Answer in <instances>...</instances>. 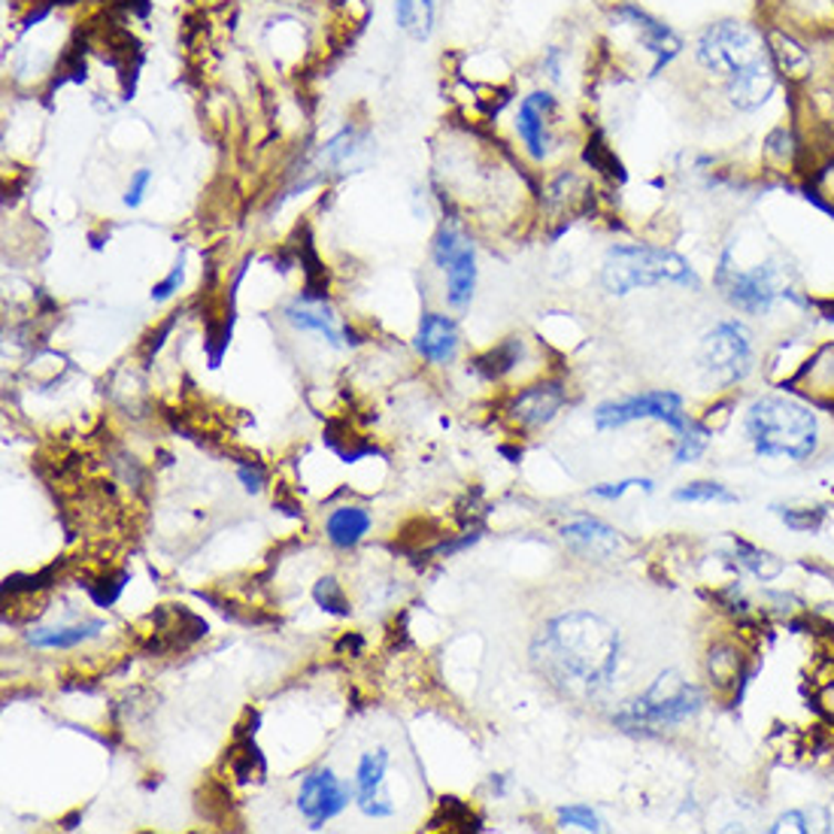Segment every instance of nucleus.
<instances>
[{"instance_id":"25","label":"nucleus","mask_w":834,"mask_h":834,"mask_svg":"<svg viewBox=\"0 0 834 834\" xmlns=\"http://www.w3.org/2000/svg\"><path fill=\"white\" fill-rule=\"evenodd\" d=\"M437 825H444V828H474V832H480V816H474L470 807L465 801L458 799H440V807H437V816L431 820V828Z\"/></svg>"},{"instance_id":"10","label":"nucleus","mask_w":834,"mask_h":834,"mask_svg":"<svg viewBox=\"0 0 834 834\" xmlns=\"http://www.w3.org/2000/svg\"><path fill=\"white\" fill-rule=\"evenodd\" d=\"M638 419H659L674 428L677 435L686 431L692 419L683 413V400L674 391H643L634 398L607 400L594 410V425L598 428H622V425L638 423Z\"/></svg>"},{"instance_id":"37","label":"nucleus","mask_w":834,"mask_h":834,"mask_svg":"<svg viewBox=\"0 0 834 834\" xmlns=\"http://www.w3.org/2000/svg\"><path fill=\"white\" fill-rule=\"evenodd\" d=\"M540 68H543V73H547V80L561 82V70H565V49L549 47L547 52H543V58H540Z\"/></svg>"},{"instance_id":"34","label":"nucleus","mask_w":834,"mask_h":834,"mask_svg":"<svg viewBox=\"0 0 834 834\" xmlns=\"http://www.w3.org/2000/svg\"><path fill=\"white\" fill-rule=\"evenodd\" d=\"M237 477H241L243 489L250 495H258L264 489V482H267V470L258 461H237Z\"/></svg>"},{"instance_id":"18","label":"nucleus","mask_w":834,"mask_h":834,"mask_svg":"<svg viewBox=\"0 0 834 834\" xmlns=\"http://www.w3.org/2000/svg\"><path fill=\"white\" fill-rule=\"evenodd\" d=\"M561 538H565V543H571L573 549L586 552V556H601V559L613 556L619 543H622L613 528L598 522L592 516H580V519L568 522V526L561 528Z\"/></svg>"},{"instance_id":"3","label":"nucleus","mask_w":834,"mask_h":834,"mask_svg":"<svg viewBox=\"0 0 834 834\" xmlns=\"http://www.w3.org/2000/svg\"><path fill=\"white\" fill-rule=\"evenodd\" d=\"M746 435L759 456L804 461L816 449L820 428L816 416L804 404L783 395H767L755 400L746 413Z\"/></svg>"},{"instance_id":"6","label":"nucleus","mask_w":834,"mask_h":834,"mask_svg":"<svg viewBox=\"0 0 834 834\" xmlns=\"http://www.w3.org/2000/svg\"><path fill=\"white\" fill-rule=\"evenodd\" d=\"M716 286L722 288L725 301L746 316H767L777 307L780 297L792 295L777 264H755V267L738 271L729 252L722 255L720 271H716Z\"/></svg>"},{"instance_id":"32","label":"nucleus","mask_w":834,"mask_h":834,"mask_svg":"<svg viewBox=\"0 0 834 834\" xmlns=\"http://www.w3.org/2000/svg\"><path fill=\"white\" fill-rule=\"evenodd\" d=\"M780 516L792 531H816L823 526L825 510H780Z\"/></svg>"},{"instance_id":"9","label":"nucleus","mask_w":834,"mask_h":834,"mask_svg":"<svg viewBox=\"0 0 834 834\" xmlns=\"http://www.w3.org/2000/svg\"><path fill=\"white\" fill-rule=\"evenodd\" d=\"M701 365L716 383H738L753 370V340L741 322L713 325L701 340Z\"/></svg>"},{"instance_id":"28","label":"nucleus","mask_w":834,"mask_h":834,"mask_svg":"<svg viewBox=\"0 0 834 834\" xmlns=\"http://www.w3.org/2000/svg\"><path fill=\"white\" fill-rule=\"evenodd\" d=\"M677 501H689V504H708V501H720V504H734L732 491L720 486V482H689L686 489H677L674 495Z\"/></svg>"},{"instance_id":"39","label":"nucleus","mask_w":834,"mask_h":834,"mask_svg":"<svg viewBox=\"0 0 834 834\" xmlns=\"http://www.w3.org/2000/svg\"><path fill=\"white\" fill-rule=\"evenodd\" d=\"M771 832H811V828H807V820L801 813H786V816H780Z\"/></svg>"},{"instance_id":"17","label":"nucleus","mask_w":834,"mask_h":834,"mask_svg":"<svg viewBox=\"0 0 834 834\" xmlns=\"http://www.w3.org/2000/svg\"><path fill=\"white\" fill-rule=\"evenodd\" d=\"M286 319L295 325L297 332L319 334V337H325L332 346L344 344V340H340L344 332H340V325H337V316L325 307V301H319V297H295L286 307Z\"/></svg>"},{"instance_id":"8","label":"nucleus","mask_w":834,"mask_h":834,"mask_svg":"<svg viewBox=\"0 0 834 834\" xmlns=\"http://www.w3.org/2000/svg\"><path fill=\"white\" fill-rule=\"evenodd\" d=\"M435 264L446 274L449 307L468 309L477 288V250L465 231L444 225L435 237Z\"/></svg>"},{"instance_id":"16","label":"nucleus","mask_w":834,"mask_h":834,"mask_svg":"<svg viewBox=\"0 0 834 834\" xmlns=\"http://www.w3.org/2000/svg\"><path fill=\"white\" fill-rule=\"evenodd\" d=\"M416 349L431 365H449L458 353L456 322L444 313H425L416 334Z\"/></svg>"},{"instance_id":"20","label":"nucleus","mask_w":834,"mask_h":834,"mask_svg":"<svg viewBox=\"0 0 834 834\" xmlns=\"http://www.w3.org/2000/svg\"><path fill=\"white\" fill-rule=\"evenodd\" d=\"M370 526H374V519H370L365 507H349L346 504V507L332 510V516L325 519V535L337 549H353L355 543L365 540Z\"/></svg>"},{"instance_id":"7","label":"nucleus","mask_w":834,"mask_h":834,"mask_svg":"<svg viewBox=\"0 0 834 834\" xmlns=\"http://www.w3.org/2000/svg\"><path fill=\"white\" fill-rule=\"evenodd\" d=\"M610 19L617 28H626L634 37L647 55H650V77H659L662 70H668L674 64L677 58L683 55V37L677 34L671 24H664L662 19H655L652 12H647L638 3H617L610 10Z\"/></svg>"},{"instance_id":"26","label":"nucleus","mask_w":834,"mask_h":834,"mask_svg":"<svg viewBox=\"0 0 834 834\" xmlns=\"http://www.w3.org/2000/svg\"><path fill=\"white\" fill-rule=\"evenodd\" d=\"M313 601H316L325 613H332V617H349V613H353L349 598L344 594V586L337 583L334 577H322L319 583L313 586Z\"/></svg>"},{"instance_id":"15","label":"nucleus","mask_w":834,"mask_h":834,"mask_svg":"<svg viewBox=\"0 0 834 834\" xmlns=\"http://www.w3.org/2000/svg\"><path fill=\"white\" fill-rule=\"evenodd\" d=\"M565 400H568V391H565L561 383H538V386H528V389L510 398L507 419L522 431H535L540 425L556 419V413L565 407Z\"/></svg>"},{"instance_id":"4","label":"nucleus","mask_w":834,"mask_h":834,"mask_svg":"<svg viewBox=\"0 0 834 834\" xmlns=\"http://www.w3.org/2000/svg\"><path fill=\"white\" fill-rule=\"evenodd\" d=\"M767 55L765 28L743 19H716L698 31L692 43V61L710 82L722 85L734 73L750 68L753 61Z\"/></svg>"},{"instance_id":"38","label":"nucleus","mask_w":834,"mask_h":834,"mask_svg":"<svg viewBox=\"0 0 834 834\" xmlns=\"http://www.w3.org/2000/svg\"><path fill=\"white\" fill-rule=\"evenodd\" d=\"M813 185H816V195L834 206V159L828 161L825 167H820V173H816Z\"/></svg>"},{"instance_id":"35","label":"nucleus","mask_w":834,"mask_h":834,"mask_svg":"<svg viewBox=\"0 0 834 834\" xmlns=\"http://www.w3.org/2000/svg\"><path fill=\"white\" fill-rule=\"evenodd\" d=\"M149 183H152V171L140 167V171L131 176V185H128L125 197H122V201H125V206H131V210H134V206L143 204V195H146Z\"/></svg>"},{"instance_id":"30","label":"nucleus","mask_w":834,"mask_h":834,"mask_svg":"<svg viewBox=\"0 0 834 834\" xmlns=\"http://www.w3.org/2000/svg\"><path fill=\"white\" fill-rule=\"evenodd\" d=\"M559 825H571V828H583V832H601V820L594 816L592 807H561L559 811Z\"/></svg>"},{"instance_id":"14","label":"nucleus","mask_w":834,"mask_h":834,"mask_svg":"<svg viewBox=\"0 0 834 834\" xmlns=\"http://www.w3.org/2000/svg\"><path fill=\"white\" fill-rule=\"evenodd\" d=\"M386 771H389V750L379 746L374 753H365L355 767V799L365 816L386 820L395 813V804L386 795Z\"/></svg>"},{"instance_id":"13","label":"nucleus","mask_w":834,"mask_h":834,"mask_svg":"<svg viewBox=\"0 0 834 834\" xmlns=\"http://www.w3.org/2000/svg\"><path fill=\"white\" fill-rule=\"evenodd\" d=\"M559 98L547 89H535L519 101L516 110V134L531 159L543 161L556 146V115H559Z\"/></svg>"},{"instance_id":"11","label":"nucleus","mask_w":834,"mask_h":834,"mask_svg":"<svg viewBox=\"0 0 834 834\" xmlns=\"http://www.w3.org/2000/svg\"><path fill=\"white\" fill-rule=\"evenodd\" d=\"M783 89V77H780L774 58L767 52L765 58L753 61L750 68H743L741 73H734L732 80H725L720 85L722 103L738 115H753L759 110H765L771 98H777Z\"/></svg>"},{"instance_id":"12","label":"nucleus","mask_w":834,"mask_h":834,"mask_svg":"<svg viewBox=\"0 0 834 834\" xmlns=\"http://www.w3.org/2000/svg\"><path fill=\"white\" fill-rule=\"evenodd\" d=\"M349 801H353V786L337 777L332 767H316L304 774L297 789V811L313 832L332 823L334 816H340L349 807Z\"/></svg>"},{"instance_id":"36","label":"nucleus","mask_w":834,"mask_h":834,"mask_svg":"<svg viewBox=\"0 0 834 834\" xmlns=\"http://www.w3.org/2000/svg\"><path fill=\"white\" fill-rule=\"evenodd\" d=\"M631 486H647V489H652L650 480H622V482H604V486H594L592 495L607 498V501H617V498H622Z\"/></svg>"},{"instance_id":"27","label":"nucleus","mask_w":834,"mask_h":834,"mask_svg":"<svg viewBox=\"0 0 834 834\" xmlns=\"http://www.w3.org/2000/svg\"><path fill=\"white\" fill-rule=\"evenodd\" d=\"M738 561H741L743 568H750L755 577H762V580H771V577H777L783 571V565L774 556H767V552L750 547L743 540H738Z\"/></svg>"},{"instance_id":"23","label":"nucleus","mask_w":834,"mask_h":834,"mask_svg":"<svg viewBox=\"0 0 834 834\" xmlns=\"http://www.w3.org/2000/svg\"><path fill=\"white\" fill-rule=\"evenodd\" d=\"M519 355H522V346H519V340L510 337V340H504V344H498L495 349H489V353L477 355V358L470 362V370L482 379H501L504 374L513 370Z\"/></svg>"},{"instance_id":"22","label":"nucleus","mask_w":834,"mask_h":834,"mask_svg":"<svg viewBox=\"0 0 834 834\" xmlns=\"http://www.w3.org/2000/svg\"><path fill=\"white\" fill-rule=\"evenodd\" d=\"M435 0H395V22L413 40H428L435 31Z\"/></svg>"},{"instance_id":"24","label":"nucleus","mask_w":834,"mask_h":834,"mask_svg":"<svg viewBox=\"0 0 834 834\" xmlns=\"http://www.w3.org/2000/svg\"><path fill=\"white\" fill-rule=\"evenodd\" d=\"M708 674L716 686H734V680L741 674V652L734 650V647H729V643L713 647L708 655Z\"/></svg>"},{"instance_id":"29","label":"nucleus","mask_w":834,"mask_h":834,"mask_svg":"<svg viewBox=\"0 0 834 834\" xmlns=\"http://www.w3.org/2000/svg\"><path fill=\"white\" fill-rule=\"evenodd\" d=\"M710 431L704 425L692 423L686 431H680V446H677V461L680 465H689V461H695L701 452H704V446H708Z\"/></svg>"},{"instance_id":"33","label":"nucleus","mask_w":834,"mask_h":834,"mask_svg":"<svg viewBox=\"0 0 834 834\" xmlns=\"http://www.w3.org/2000/svg\"><path fill=\"white\" fill-rule=\"evenodd\" d=\"M180 286H183V262H176L173 264V271L161 283H155L152 286V292H149V297L155 301V304H164V301H171L176 292H180Z\"/></svg>"},{"instance_id":"1","label":"nucleus","mask_w":834,"mask_h":834,"mask_svg":"<svg viewBox=\"0 0 834 834\" xmlns=\"http://www.w3.org/2000/svg\"><path fill=\"white\" fill-rule=\"evenodd\" d=\"M531 662L565 695L594 698L617 674L619 631L586 610L561 613L535 638Z\"/></svg>"},{"instance_id":"5","label":"nucleus","mask_w":834,"mask_h":834,"mask_svg":"<svg viewBox=\"0 0 834 834\" xmlns=\"http://www.w3.org/2000/svg\"><path fill=\"white\" fill-rule=\"evenodd\" d=\"M701 704H704L701 689L686 683L674 671H664L643 695L634 698L626 710H619L613 722L626 732H659L692 720Z\"/></svg>"},{"instance_id":"19","label":"nucleus","mask_w":834,"mask_h":834,"mask_svg":"<svg viewBox=\"0 0 834 834\" xmlns=\"http://www.w3.org/2000/svg\"><path fill=\"white\" fill-rule=\"evenodd\" d=\"M799 386L807 398L820 400L825 407L834 404V344H825L820 353L813 355L807 365L801 367V374L795 377Z\"/></svg>"},{"instance_id":"31","label":"nucleus","mask_w":834,"mask_h":834,"mask_svg":"<svg viewBox=\"0 0 834 834\" xmlns=\"http://www.w3.org/2000/svg\"><path fill=\"white\" fill-rule=\"evenodd\" d=\"M125 583H128V571H119L115 577H110V580H101V586H92L89 592H92V598L101 607H113L115 598L125 592Z\"/></svg>"},{"instance_id":"21","label":"nucleus","mask_w":834,"mask_h":834,"mask_svg":"<svg viewBox=\"0 0 834 834\" xmlns=\"http://www.w3.org/2000/svg\"><path fill=\"white\" fill-rule=\"evenodd\" d=\"M103 631V622L92 619V622H77V626H58V629H31L28 631V643L37 650H73L85 640L98 638Z\"/></svg>"},{"instance_id":"2","label":"nucleus","mask_w":834,"mask_h":834,"mask_svg":"<svg viewBox=\"0 0 834 834\" xmlns=\"http://www.w3.org/2000/svg\"><path fill=\"white\" fill-rule=\"evenodd\" d=\"M601 286L617 297L662 286L701 292V276L674 250L650 243H617L607 250L601 264Z\"/></svg>"},{"instance_id":"40","label":"nucleus","mask_w":834,"mask_h":834,"mask_svg":"<svg viewBox=\"0 0 834 834\" xmlns=\"http://www.w3.org/2000/svg\"><path fill=\"white\" fill-rule=\"evenodd\" d=\"M176 316H180V313H176ZM176 316H171V319L164 322V325H161L159 334H152V340H149V344H146V367H149V362H152V355L159 353L161 346H164V337H167V334L173 332V325H176Z\"/></svg>"}]
</instances>
